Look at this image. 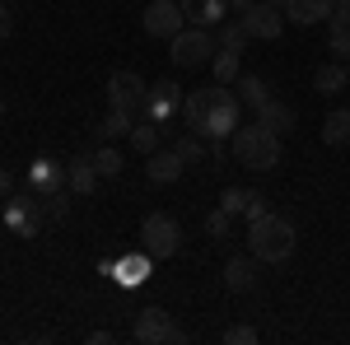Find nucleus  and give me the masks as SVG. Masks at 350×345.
<instances>
[{
    "mask_svg": "<svg viewBox=\"0 0 350 345\" xmlns=\"http://www.w3.org/2000/svg\"><path fill=\"white\" fill-rule=\"evenodd\" d=\"M239 94L229 89V84H206V89H191L187 98H183V122H187V131H196L201 140H229V135L239 131Z\"/></svg>",
    "mask_w": 350,
    "mask_h": 345,
    "instance_id": "obj_1",
    "label": "nucleus"
},
{
    "mask_svg": "<svg viewBox=\"0 0 350 345\" xmlns=\"http://www.w3.org/2000/svg\"><path fill=\"white\" fill-rule=\"evenodd\" d=\"M295 224L285 219V215H262V219H252L247 224V252L257 257V262H271V266H280V262H290L295 257Z\"/></svg>",
    "mask_w": 350,
    "mask_h": 345,
    "instance_id": "obj_2",
    "label": "nucleus"
},
{
    "mask_svg": "<svg viewBox=\"0 0 350 345\" xmlns=\"http://www.w3.org/2000/svg\"><path fill=\"white\" fill-rule=\"evenodd\" d=\"M229 154L243 168H252V173H275L280 168V135L271 131V126H262V122L239 126V131L229 135Z\"/></svg>",
    "mask_w": 350,
    "mask_h": 345,
    "instance_id": "obj_3",
    "label": "nucleus"
},
{
    "mask_svg": "<svg viewBox=\"0 0 350 345\" xmlns=\"http://www.w3.org/2000/svg\"><path fill=\"white\" fill-rule=\"evenodd\" d=\"M215 33L211 28H196L187 24L178 38H168V56H173V66H183V70H201V66H211V56H215Z\"/></svg>",
    "mask_w": 350,
    "mask_h": 345,
    "instance_id": "obj_4",
    "label": "nucleus"
},
{
    "mask_svg": "<svg viewBox=\"0 0 350 345\" xmlns=\"http://www.w3.org/2000/svg\"><path fill=\"white\" fill-rule=\"evenodd\" d=\"M140 247L159 262V257H178V247H183V224L173 219V215H145V224H140Z\"/></svg>",
    "mask_w": 350,
    "mask_h": 345,
    "instance_id": "obj_5",
    "label": "nucleus"
},
{
    "mask_svg": "<svg viewBox=\"0 0 350 345\" xmlns=\"http://www.w3.org/2000/svg\"><path fill=\"white\" fill-rule=\"evenodd\" d=\"M131 341H140V345H163V341L183 345L187 331L168 318L163 308H140V313H135V327H131Z\"/></svg>",
    "mask_w": 350,
    "mask_h": 345,
    "instance_id": "obj_6",
    "label": "nucleus"
},
{
    "mask_svg": "<svg viewBox=\"0 0 350 345\" xmlns=\"http://www.w3.org/2000/svg\"><path fill=\"white\" fill-rule=\"evenodd\" d=\"M42 201L24 191V196H10L5 201V229L14 234V238H38V229H42Z\"/></svg>",
    "mask_w": 350,
    "mask_h": 345,
    "instance_id": "obj_7",
    "label": "nucleus"
},
{
    "mask_svg": "<svg viewBox=\"0 0 350 345\" xmlns=\"http://www.w3.org/2000/svg\"><path fill=\"white\" fill-rule=\"evenodd\" d=\"M183 84H173V80H159V84H150V94H145V117L150 122H159V126H168L173 117H183Z\"/></svg>",
    "mask_w": 350,
    "mask_h": 345,
    "instance_id": "obj_8",
    "label": "nucleus"
},
{
    "mask_svg": "<svg viewBox=\"0 0 350 345\" xmlns=\"http://www.w3.org/2000/svg\"><path fill=\"white\" fill-rule=\"evenodd\" d=\"M140 24H145L150 38H178L187 28V14H183L178 0H150V10L140 14Z\"/></svg>",
    "mask_w": 350,
    "mask_h": 345,
    "instance_id": "obj_9",
    "label": "nucleus"
},
{
    "mask_svg": "<svg viewBox=\"0 0 350 345\" xmlns=\"http://www.w3.org/2000/svg\"><path fill=\"white\" fill-rule=\"evenodd\" d=\"M239 24L247 28V38H262V42H275L280 28H285V10L271 5V0H257L247 14H239Z\"/></svg>",
    "mask_w": 350,
    "mask_h": 345,
    "instance_id": "obj_10",
    "label": "nucleus"
},
{
    "mask_svg": "<svg viewBox=\"0 0 350 345\" xmlns=\"http://www.w3.org/2000/svg\"><path fill=\"white\" fill-rule=\"evenodd\" d=\"M145 94H150V84L135 70H117L108 80V103L122 107V112H145Z\"/></svg>",
    "mask_w": 350,
    "mask_h": 345,
    "instance_id": "obj_11",
    "label": "nucleus"
},
{
    "mask_svg": "<svg viewBox=\"0 0 350 345\" xmlns=\"http://www.w3.org/2000/svg\"><path fill=\"white\" fill-rule=\"evenodd\" d=\"M219 210H229L234 219L243 215V219L252 224V219H262V215H271V206H267V196H262L257 187H229V191L219 196Z\"/></svg>",
    "mask_w": 350,
    "mask_h": 345,
    "instance_id": "obj_12",
    "label": "nucleus"
},
{
    "mask_svg": "<svg viewBox=\"0 0 350 345\" xmlns=\"http://www.w3.org/2000/svg\"><path fill=\"white\" fill-rule=\"evenodd\" d=\"M61 187H66V163H56V159H33L28 163V191H33L38 201H47Z\"/></svg>",
    "mask_w": 350,
    "mask_h": 345,
    "instance_id": "obj_13",
    "label": "nucleus"
},
{
    "mask_svg": "<svg viewBox=\"0 0 350 345\" xmlns=\"http://www.w3.org/2000/svg\"><path fill=\"white\" fill-rule=\"evenodd\" d=\"M150 271H154V257L140 247V252H126V257H117V271H112V280H117L122 290H140V285L150 280Z\"/></svg>",
    "mask_w": 350,
    "mask_h": 345,
    "instance_id": "obj_14",
    "label": "nucleus"
},
{
    "mask_svg": "<svg viewBox=\"0 0 350 345\" xmlns=\"http://www.w3.org/2000/svg\"><path fill=\"white\" fill-rule=\"evenodd\" d=\"M178 5H183L187 24H196V28H215L229 19V0H178Z\"/></svg>",
    "mask_w": 350,
    "mask_h": 345,
    "instance_id": "obj_15",
    "label": "nucleus"
},
{
    "mask_svg": "<svg viewBox=\"0 0 350 345\" xmlns=\"http://www.w3.org/2000/svg\"><path fill=\"white\" fill-rule=\"evenodd\" d=\"M183 168H187V163H183L178 150H154L150 163H145V178H150V182H159V187H168V182H178V178H183Z\"/></svg>",
    "mask_w": 350,
    "mask_h": 345,
    "instance_id": "obj_16",
    "label": "nucleus"
},
{
    "mask_svg": "<svg viewBox=\"0 0 350 345\" xmlns=\"http://www.w3.org/2000/svg\"><path fill=\"white\" fill-rule=\"evenodd\" d=\"M332 5L336 0H285V19L290 24H327L332 19Z\"/></svg>",
    "mask_w": 350,
    "mask_h": 345,
    "instance_id": "obj_17",
    "label": "nucleus"
},
{
    "mask_svg": "<svg viewBox=\"0 0 350 345\" xmlns=\"http://www.w3.org/2000/svg\"><path fill=\"white\" fill-rule=\"evenodd\" d=\"M66 187H70L75 196H94V187H98V168H94L89 154H80V159L66 163Z\"/></svg>",
    "mask_w": 350,
    "mask_h": 345,
    "instance_id": "obj_18",
    "label": "nucleus"
},
{
    "mask_svg": "<svg viewBox=\"0 0 350 345\" xmlns=\"http://www.w3.org/2000/svg\"><path fill=\"white\" fill-rule=\"evenodd\" d=\"M224 285L234 294L257 290V257H252V252H247V257H234V262L224 266Z\"/></svg>",
    "mask_w": 350,
    "mask_h": 345,
    "instance_id": "obj_19",
    "label": "nucleus"
},
{
    "mask_svg": "<svg viewBox=\"0 0 350 345\" xmlns=\"http://www.w3.org/2000/svg\"><path fill=\"white\" fill-rule=\"evenodd\" d=\"M346 84H350V66H346V61H327V66H318V70H313V89H318L323 98L341 94Z\"/></svg>",
    "mask_w": 350,
    "mask_h": 345,
    "instance_id": "obj_20",
    "label": "nucleus"
},
{
    "mask_svg": "<svg viewBox=\"0 0 350 345\" xmlns=\"http://www.w3.org/2000/svg\"><path fill=\"white\" fill-rule=\"evenodd\" d=\"M257 122H262V126H271L275 135H285V131H295V107L280 103V98H267V103L257 107Z\"/></svg>",
    "mask_w": 350,
    "mask_h": 345,
    "instance_id": "obj_21",
    "label": "nucleus"
},
{
    "mask_svg": "<svg viewBox=\"0 0 350 345\" xmlns=\"http://www.w3.org/2000/svg\"><path fill=\"white\" fill-rule=\"evenodd\" d=\"M131 112H122V107H112L103 122H94V140L103 145V140H122V135H131Z\"/></svg>",
    "mask_w": 350,
    "mask_h": 345,
    "instance_id": "obj_22",
    "label": "nucleus"
},
{
    "mask_svg": "<svg viewBox=\"0 0 350 345\" xmlns=\"http://www.w3.org/2000/svg\"><path fill=\"white\" fill-rule=\"evenodd\" d=\"M126 140H131L135 154H145V159H150V154L159 150V140H163V126H159V122H140V126H131Z\"/></svg>",
    "mask_w": 350,
    "mask_h": 345,
    "instance_id": "obj_23",
    "label": "nucleus"
},
{
    "mask_svg": "<svg viewBox=\"0 0 350 345\" xmlns=\"http://www.w3.org/2000/svg\"><path fill=\"white\" fill-rule=\"evenodd\" d=\"M239 47H215V56H211V75H215L219 84H234L239 80Z\"/></svg>",
    "mask_w": 350,
    "mask_h": 345,
    "instance_id": "obj_24",
    "label": "nucleus"
},
{
    "mask_svg": "<svg viewBox=\"0 0 350 345\" xmlns=\"http://www.w3.org/2000/svg\"><path fill=\"white\" fill-rule=\"evenodd\" d=\"M89 159H94V168H98V178H117V173L126 168V159H122V150H117L112 140H103V145H98V150H94Z\"/></svg>",
    "mask_w": 350,
    "mask_h": 345,
    "instance_id": "obj_25",
    "label": "nucleus"
},
{
    "mask_svg": "<svg viewBox=\"0 0 350 345\" xmlns=\"http://www.w3.org/2000/svg\"><path fill=\"white\" fill-rule=\"evenodd\" d=\"M323 140H327V145H350V107H336V112H327Z\"/></svg>",
    "mask_w": 350,
    "mask_h": 345,
    "instance_id": "obj_26",
    "label": "nucleus"
},
{
    "mask_svg": "<svg viewBox=\"0 0 350 345\" xmlns=\"http://www.w3.org/2000/svg\"><path fill=\"white\" fill-rule=\"evenodd\" d=\"M267 98H271L267 80H257V75H239V103H247V107H262Z\"/></svg>",
    "mask_w": 350,
    "mask_h": 345,
    "instance_id": "obj_27",
    "label": "nucleus"
},
{
    "mask_svg": "<svg viewBox=\"0 0 350 345\" xmlns=\"http://www.w3.org/2000/svg\"><path fill=\"white\" fill-rule=\"evenodd\" d=\"M173 150L183 154V163H206V159H211V140H201L196 131H191V135H183V140H178Z\"/></svg>",
    "mask_w": 350,
    "mask_h": 345,
    "instance_id": "obj_28",
    "label": "nucleus"
},
{
    "mask_svg": "<svg viewBox=\"0 0 350 345\" xmlns=\"http://www.w3.org/2000/svg\"><path fill=\"white\" fill-rule=\"evenodd\" d=\"M229 229H234V215H229V210H219V206H215V210H211V215H206V234H211V238H229Z\"/></svg>",
    "mask_w": 350,
    "mask_h": 345,
    "instance_id": "obj_29",
    "label": "nucleus"
},
{
    "mask_svg": "<svg viewBox=\"0 0 350 345\" xmlns=\"http://www.w3.org/2000/svg\"><path fill=\"white\" fill-rule=\"evenodd\" d=\"M215 42H219V47H239V52H243V47H247V28L224 19V24H219V33H215Z\"/></svg>",
    "mask_w": 350,
    "mask_h": 345,
    "instance_id": "obj_30",
    "label": "nucleus"
},
{
    "mask_svg": "<svg viewBox=\"0 0 350 345\" xmlns=\"http://www.w3.org/2000/svg\"><path fill=\"white\" fill-rule=\"evenodd\" d=\"M70 196H75V191H70V187H61V191H52V196L42 201V210L52 215V219H66V215H70Z\"/></svg>",
    "mask_w": 350,
    "mask_h": 345,
    "instance_id": "obj_31",
    "label": "nucleus"
},
{
    "mask_svg": "<svg viewBox=\"0 0 350 345\" xmlns=\"http://www.w3.org/2000/svg\"><path fill=\"white\" fill-rule=\"evenodd\" d=\"M327 52H332V61H350V28H332L327 33Z\"/></svg>",
    "mask_w": 350,
    "mask_h": 345,
    "instance_id": "obj_32",
    "label": "nucleus"
},
{
    "mask_svg": "<svg viewBox=\"0 0 350 345\" xmlns=\"http://www.w3.org/2000/svg\"><path fill=\"white\" fill-rule=\"evenodd\" d=\"M224 341H229V345H257V341H262V331L247 327V322H234V327L224 331Z\"/></svg>",
    "mask_w": 350,
    "mask_h": 345,
    "instance_id": "obj_33",
    "label": "nucleus"
},
{
    "mask_svg": "<svg viewBox=\"0 0 350 345\" xmlns=\"http://www.w3.org/2000/svg\"><path fill=\"white\" fill-rule=\"evenodd\" d=\"M327 28H350V0H336V5H332V19H327Z\"/></svg>",
    "mask_w": 350,
    "mask_h": 345,
    "instance_id": "obj_34",
    "label": "nucleus"
},
{
    "mask_svg": "<svg viewBox=\"0 0 350 345\" xmlns=\"http://www.w3.org/2000/svg\"><path fill=\"white\" fill-rule=\"evenodd\" d=\"M10 196H14V173L0 168V201H10Z\"/></svg>",
    "mask_w": 350,
    "mask_h": 345,
    "instance_id": "obj_35",
    "label": "nucleus"
},
{
    "mask_svg": "<svg viewBox=\"0 0 350 345\" xmlns=\"http://www.w3.org/2000/svg\"><path fill=\"white\" fill-rule=\"evenodd\" d=\"M10 33H14V14H10V10H5V5H0V42H5V38H10Z\"/></svg>",
    "mask_w": 350,
    "mask_h": 345,
    "instance_id": "obj_36",
    "label": "nucleus"
},
{
    "mask_svg": "<svg viewBox=\"0 0 350 345\" xmlns=\"http://www.w3.org/2000/svg\"><path fill=\"white\" fill-rule=\"evenodd\" d=\"M112 341H117L112 331H89V345H112Z\"/></svg>",
    "mask_w": 350,
    "mask_h": 345,
    "instance_id": "obj_37",
    "label": "nucleus"
},
{
    "mask_svg": "<svg viewBox=\"0 0 350 345\" xmlns=\"http://www.w3.org/2000/svg\"><path fill=\"white\" fill-rule=\"evenodd\" d=\"M252 5H257V0H229V14H247Z\"/></svg>",
    "mask_w": 350,
    "mask_h": 345,
    "instance_id": "obj_38",
    "label": "nucleus"
},
{
    "mask_svg": "<svg viewBox=\"0 0 350 345\" xmlns=\"http://www.w3.org/2000/svg\"><path fill=\"white\" fill-rule=\"evenodd\" d=\"M0 122H5V98H0Z\"/></svg>",
    "mask_w": 350,
    "mask_h": 345,
    "instance_id": "obj_39",
    "label": "nucleus"
},
{
    "mask_svg": "<svg viewBox=\"0 0 350 345\" xmlns=\"http://www.w3.org/2000/svg\"><path fill=\"white\" fill-rule=\"evenodd\" d=\"M271 5H280V10H285V0H271Z\"/></svg>",
    "mask_w": 350,
    "mask_h": 345,
    "instance_id": "obj_40",
    "label": "nucleus"
}]
</instances>
